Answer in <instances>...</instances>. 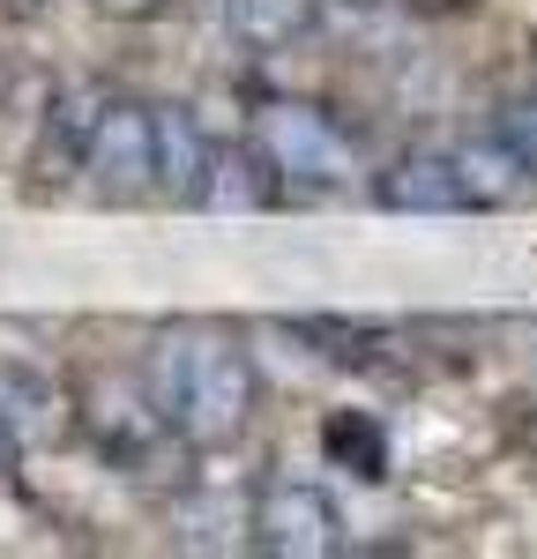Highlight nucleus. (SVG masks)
<instances>
[{"instance_id":"obj_1","label":"nucleus","mask_w":537,"mask_h":559,"mask_svg":"<svg viewBox=\"0 0 537 559\" xmlns=\"http://www.w3.org/2000/svg\"><path fill=\"white\" fill-rule=\"evenodd\" d=\"M142 388L157 395V411L194 448H217L231 432H247L254 403H262L254 358L217 329H157L150 358H142Z\"/></svg>"},{"instance_id":"obj_11","label":"nucleus","mask_w":537,"mask_h":559,"mask_svg":"<svg viewBox=\"0 0 537 559\" xmlns=\"http://www.w3.org/2000/svg\"><path fill=\"white\" fill-rule=\"evenodd\" d=\"M291 336H299L321 366H351V373H373V366H381V350L396 344L389 329H373V321H344V313H299V321H291Z\"/></svg>"},{"instance_id":"obj_16","label":"nucleus","mask_w":537,"mask_h":559,"mask_svg":"<svg viewBox=\"0 0 537 559\" xmlns=\"http://www.w3.org/2000/svg\"><path fill=\"white\" fill-rule=\"evenodd\" d=\"M52 8H60V0H0V15H15V23H38Z\"/></svg>"},{"instance_id":"obj_15","label":"nucleus","mask_w":537,"mask_h":559,"mask_svg":"<svg viewBox=\"0 0 537 559\" xmlns=\"http://www.w3.org/2000/svg\"><path fill=\"white\" fill-rule=\"evenodd\" d=\"M492 134H500V142L537 173V90H530V97H515V105L500 112V128H492Z\"/></svg>"},{"instance_id":"obj_13","label":"nucleus","mask_w":537,"mask_h":559,"mask_svg":"<svg viewBox=\"0 0 537 559\" xmlns=\"http://www.w3.org/2000/svg\"><path fill=\"white\" fill-rule=\"evenodd\" d=\"M224 15H231V31L247 45L276 52V45L307 38L313 23H321V0H224Z\"/></svg>"},{"instance_id":"obj_5","label":"nucleus","mask_w":537,"mask_h":559,"mask_svg":"<svg viewBox=\"0 0 537 559\" xmlns=\"http://www.w3.org/2000/svg\"><path fill=\"white\" fill-rule=\"evenodd\" d=\"M247 545L268 559H329V552H344V515H336V500L321 485L276 477V485L254 492V537Z\"/></svg>"},{"instance_id":"obj_10","label":"nucleus","mask_w":537,"mask_h":559,"mask_svg":"<svg viewBox=\"0 0 537 559\" xmlns=\"http://www.w3.org/2000/svg\"><path fill=\"white\" fill-rule=\"evenodd\" d=\"M284 194H291V187H284L276 157H268L254 134L231 142V150H217V179H210V202H217V210H276Z\"/></svg>"},{"instance_id":"obj_6","label":"nucleus","mask_w":537,"mask_h":559,"mask_svg":"<svg viewBox=\"0 0 537 559\" xmlns=\"http://www.w3.org/2000/svg\"><path fill=\"white\" fill-rule=\"evenodd\" d=\"M105 105H112V90H105V83H68V90H52L45 128H38V142H31V165H23V173H31V194L83 179L90 142H97V128H105Z\"/></svg>"},{"instance_id":"obj_4","label":"nucleus","mask_w":537,"mask_h":559,"mask_svg":"<svg viewBox=\"0 0 537 559\" xmlns=\"http://www.w3.org/2000/svg\"><path fill=\"white\" fill-rule=\"evenodd\" d=\"M83 179H90L97 202H142V194H157V105L112 97L105 105V128L90 142Z\"/></svg>"},{"instance_id":"obj_7","label":"nucleus","mask_w":537,"mask_h":559,"mask_svg":"<svg viewBox=\"0 0 537 559\" xmlns=\"http://www.w3.org/2000/svg\"><path fill=\"white\" fill-rule=\"evenodd\" d=\"M75 426H83V411H75V388L68 381H52L38 366H0V432H8L23 455L60 448Z\"/></svg>"},{"instance_id":"obj_8","label":"nucleus","mask_w":537,"mask_h":559,"mask_svg":"<svg viewBox=\"0 0 537 559\" xmlns=\"http://www.w3.org/2000/svg\"><path fill=\"white\" fill-rule=\"evenodd\" d=\"M373 202L396 216H455V210H478V194H470V179L455 157H433V150H410L396 157L389 173L373 179Z\"/></svg>"},{"instance_id":"obj_14","label":"nucleus","mask_w":537,"mask_h":559,"mask_svg":"<svg viewBox=\"0 0 537 559\" xmlns=\"http://www.w3.org/2000/svg\"><path fill=\"white\" fill-rule=\"evenodd\" d=\"M455 165H463V179H470L478 210H492V202H515V194H523V179H530V165H523V157H515L500 134L463 142V150H455Z\"/></svg>"},{"instance_id":"obj_2","label":"nucleus","mask_w":537,"mask_h":559,"mask_svg":"<svg viewBox=\"0 0 537 559\" xmlns=\"http://www.w3.org/2000/svg\"><path fill=\"white\" fill-rule=\"evenodd\" d=\"M254 142L276 157V173L291 194H336L351 179V142L329 128V112H313L299 97H276L254 112Z\"/></svg>"},{"instance_id":"obj_3","label":"nucleus","mask_w":537,"mask_h":559,"mask_svg":"<svg viewBox=\"0 0 537 559\" xmlns=\"http://www.w3.org/2000/svg\"><path fill=\"white\" fill-rule=\"evenodd\" d=\"M75 411H83V432L112 455V463H128V471H150L157 455H165V440H172V418L157 411V395L142 381H120V373H90L75 388Z\"/></svg>"},{"instance_id":"obj_17","label":"nucleus","mask_w":537,"mask_h":559,"mask_svg":"<svg viewBox=\"0 0 537 559\" xmlns=\"http://www.w3.org/2000/svg\"><path fill=\"white\" fill-rule=\"evenodd\" d=\"M105 8H112V15H157L165 0H105Z\"/></svg>"},{"instance_id":"obj_18","label":"nucleus","mask_w":537,"mask_h":559,"mask_svg":"<svg viewBox=\"0 0 537 559\" xmlns=\"http://www.w3.org/2000/svg\"><path fill=\"white\" fill-rule=\"evenodd\" d=\"M8 83H15V75H8V60H0V97H8Z\"/></svg>"},{"instance_id":"obj_12","label":"nucleus","mask_w":537,"mask_h":559,"mask_svg":"<svg viewBox=\"0 0 537 559\" xmlns=\"http://www.w3.org/2000/svg\"><path fill=\"white\" fill-rule=\"evenodd\" d=\"M321 455L336 471H351L358 485H389V432L373 411H329L321 418Z\"/></svg>"},{"instance_id":"obj_9","label":"nucleus","mask_w":537,"mask_h":559,"mask_svg":"<svg viewBox=\"0 0 537 559\" xmlns=\"http://www.w3.org/2000/svg\"><path fill=\"white\" fill-rule=\"evenodd\" d=\"M210 179H217V150H210L202 120L187 105H157V194L172 210H202Z\"/></svg>"}]
</instances>
